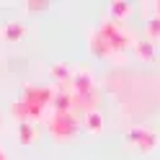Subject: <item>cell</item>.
<instances>
[{
  "label": "cell",
  "instance_id": "obj_7",
  "mask_svg": "<svg viewBox=\"0 0 160 160\" xmlns=\"http://www.w3.org/2000/svg\"><path fill=\"white\" fill-rule=\"evenodd\" d=\"M72 72L75 70L65 65V62H54L52 67H49V75H52L57 80V88H62V91H70V83H72Z\"/></svg>",
  "mask_w": 160,
  "mask_h": 160
},
{
  "label": "cell",
  "instance_id": "obj_13",
  "mask_svg": "<svg viewBox=\"0 0 160 160\" xmlns=\"http://www.w3.org/2000/svg\"><path fill=\"white\" fill-rule=\"evenodd\" d=\"M18 142L21 145H34L36 142V124H31V122L18 124Z\"/></svg>",
  "mask_w": 160,
  "mask_h": 160
},
{
  "label": "cell",
  "instance_id": "obj_11",
  "mask_svg": "<svg viewBox=\"0 0 160 160\" xmlns=\"http://www.w3.org/2000/svg\"><path fill=\"white\" fill-rule=\"evenodd\" d=\"M129 13H132V5L127 3V0H114V3H108V18L111 21H124V18H129Z\"/></svg>",
  "mask_w": 160,
  "mask_h": 160
},
{
  "label": "cell",
  "instance_id": "obj_17",
  "mask_svg": "<svg viewBox=\"0 0 160 160\" xmlns=\"http://www.w3.org/2000/svg\"><path fill=\"white\" fill-rule=\"evenodd\" d=\"M155 16L160 18V0H155Z\"/></svg>",
  "mask_w": 160,
  "mask_h": 160
},
{
  "label": "cell",
  "instance_id": "obj_2",
  "mask_svg": "<svg viewBox=\"0 0 160 160\" xmlns=\"http://www.w3.org/2000/svg\"><path fill=\"white\" fill-rule=\"evenodd\" d=\"M96 31L106 39V44H108V47H111L114 59H124L122 52H124V49H129V47H134L132 34L124 31V26H122V23H116V21H111V18H103L101 26H98Z\"/></svg>",
  "mask_w": 160,
  "mask_h": 160
},
{
  "label": "cell",
  "instance_id": "obj_3",
  "mask_svg": "<svg viewBox=\"0 0 160 160\" xmlns=\"http://www.w3.org/2000/svg\"><path fill=\"white\" fill-rule=\"evenodd\" d=\"M47 129L49 134H52V139H57V142H67V139H72L78 132H80V122L75 111H67V114H47Z\"/></svg>",
  "mask_w": 160,
  "mask_h": 160
},
{
  "label": "cell",
  "instance_id": "obj_19",
  "mask_svg": "<svg viewBox=\"0 0 160 160\" xmlns=\"http://www.w3.org/2000/svg\"><path fill=\"white\" fill-rule=\"evenodd\" d=\"M0 127H3V114H0Z\"/></svg>",
  "mask_w": 160,
  "mask_h": 160
},
{
  "label": "cell",
  "instance_id": "obj_16",
  "mask_svg": "<svg viewBox=\"0 0 160 160\" xmlns=\"http://www.w3.org/2000/svg\"><path fill=\"white\" fill-rule=\"evenodd\" d=\"M47 8H49L47 0H28V3H26V11L28 13H42V11H47Z\"/></svg>",
  "mask_w": 160,
  "mask_h": 160
},
{
  "label": "cell",
  "instance_id": "obj_14",
  "mask_svg": "<svg viewBox=\"0 0 160 160\" xmlns=\"http://www.w3.org/2000/svg\"><path fill=\"white\" fill-rule=\"evenodd\" d=\"M145 39H147V42H152V44L160 42V18L158 16H152V18H147V21H145Z\"/></svg>",
  "mask_w": 160,
  "mask_h": 160
},
{
  "label": "cell",
  "instance_id": "obj_6",
  "mask_svg": "<svg viewBox=\"0 0 160 160\" xmlns=\"http://www.w3.org/2000/svg\"><path fill=\"white\" fill-rule=\"evenodd\" d=\"M88 49H91V54L98 57V59H114L111 47L106 44V39L98 34V31H91V34H88Z\"/></svg>",
  "mask_w": 160,
  "mask_h": 160
},
{
  "label": "cell",
  "instance_id": "obj_8",
  "mask_svg": "<svg viewBox=\"0 0 160 160\" xmlns=\"http://www.w3.org/2000/svg\"><path fill=\"white\" fill-rule=\"evenodd\" d=\"M52 111H54V114H67V111H72V91H62V88H54Z\"/></svg>",
  "mask_w": 160,
  "mask_h": 160
},
{
  "label": "cell",
  "instance_id": "obj_1",
  "mask_svg": "<svg viewBox=\"0 0 160 160\" xmlns=\"http://www.w3.org/2000/svg\"><path fill=\"white\" fill-rule=\"evenodd\" d=\"M52 98H54V88L52 85H34V83H23L21 88V101L28 108V122L36 124L47 119L49 114V106H52Z\"/></svg>",
  "mask_w": 160,
  "mask_h": 160
},
{
  "label": "cell",
  "instance_id": "obj_9",
  "mask_svg": "<svg viewBox=\"0 0 160 160\" xmlns=\"http://www.w3.org/2000/svg\"><path fill=\"white\" fill-rule=\"evenodd\" d=\"M0 36H3L5 42H21V39L26 36V26L21 21H11V23H5L3 28H0Z\"/></svg>",
  "mask_w": 160,
  "mask_h": 160
},
{
  "label": "cell",
  "instance_id": "obj_18",
  "mask_svg": "<svg viewBox=\"0 0 160 160\" xmlns=\"http://www.w3.org/2000/svg\"><path fill=\"white\" fill-rule=\"evenodd\" d=\"M0 160H8V158H5V150H3V147H0Z\"/></svg>",
  "mask_w": 160,
  "mask_h": 160
},
{
  "label": "cell",
  "instance_id": "obj_12",
  "mask_svg": "<svg viewBox=\"0 0 160 160\" xmlns=\"http://www.w3.org/2000/svg\"><path fill=\"white\" fill-rule=\"evenodd\" d=\"M83 127H85V132H91V134H98L103 129V116L101 111H88L83 116Z\"/></svg>",
  "mask_w": 160,
  "mask_h": 160
},
{
  "label": "cell",
  "instance_id": "obj_10",
  "mask_svg": "<svg viewBox=\"0 0 160 160\" xmlns=\"http://www.w3.org/2000/svg\"><path fill=\"white\" fill-rule=\"evenodd\" d=\"M132 49H134V54L142 59V62H155V57H158L155 44H152V42H147V39H137Z\"/></svg>",
  "mask_w": 160,
  "mask_h": 160
},
{
  "label": "cell",
  "instance_id": "obj_15",
  "mask_svg": "<svg viewBox=\"0 0 160 160\" xmlns=\"http://www.w3.org/2000/svg\"><path fill=\"white\" fill-rule=\"evenodd\" d=\"M11 116L16 119L18 124H21V122H28V108H26V103L21 101V98L11 103Z\"/></svg>",
  "mask_w": 160,
  "mask_h": 160
},
{
  "label": "cell",
  "instance_id": "obj_4",
  "mask_svg": "<svg viewBox=\"0 0 160 160\" xmlns=\"http://www.w3.org/2000/svg\"><path fill=\"white\" fill-rule=\"evenodd\" d=\"M124 142L134 145L137 152H152V150H158V145H160V134L152 132V129H145V127H134V129H129V132L124 134Z\"/></svg>",
  "mask_w": 160,
  "mask_h": 160
},
{
  "label": "cell",
  "instance_id": "obj_5",
  "mask_svg": "<svg viewBox=\"0 0 160 160\" xmlns=\"http://www.w3.org/2000/svg\"><path fill=\"white\" fill-rule=\"evenodd\" d=\"M70 91L75 96H85V93H93L96 91V80L88 70H75L72 72V83H70Z\"/></svg>",
  "mask_w": 160,
  "mask_h": 160
}]
</instances>
